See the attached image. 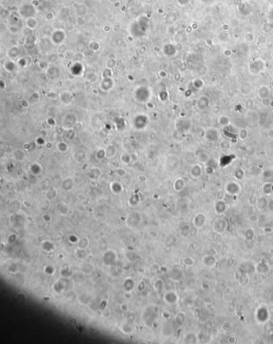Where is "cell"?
I'll return each mask as SVG.
<instances>
[{
  "label": "cell",
  "instance_id": "obj_1",
  "mask_svg": "<svg viewBox=\"0 0 273 344\" xmlns=\"http://www.w3.org/2000/svg\"><path fill=\"white\" fill-rule=\"evenodd\" d=\"M220 136H221V134L219 133V131L218 130V128L211 127L205 130L204 138L207 141L212 143V142L218 141L219 138H220Z\"/></svg>",
  "mask_w": 273,
  "mask_h": 344
},
{
  "label": "cell",
  "instance_id": "obj_2",
  "mask_svg": "<svg viewBox=\"0 0 273 344\" xmlns=\"http://www.w3.org/2000/svg\"><path fill=\"white\" fill-rule=\"evenodd\" d=\"M196 107L199 111H204L206 110L209 106V99L207 98V96L203 95L200 96L199 98L197 100V103H196Z\"/></svg>",
  "mask_w": 273,
  "mask_h": 344
},
{
  "label": "cell",
  "instance_id": "obj_3",
  "mask_svg": "<svg viewBox=\"0 0 273 344\" xmlns=\"http://www.w3.org/2000/svg\"><path fill=\"white\" fill-rule=\"evenodd\" d=\"M218 124L219 125H220L222 128H224L226 127V126L230 125L231 124L230 117L226 116V115H221V116H219L218 118Z\"/></svg>",
  "mask_w": 273,
  "mask_h": 344
},
{
  "label": "cell",
  "instance_id": "obj_4",
  "mask_svg": "<svg viewBox=\"0 0 273 344\" xmlns=\"http://www.w3.org/2000/svg\"><path fill=\"white\" fill-rule=\"evenodd\" d=\"M270 95V91L266 86H262L258 91V96L261 100L264 98H268Z\"/></svg>",
  "mask_w": 273,
  "mask_h": 344
},
{
  "label": "cell",
  "instance_id": "obj_5",
  "mask_svg": "<svg viewBox=\"0 0 273 344\" xmlns=\"http://www.w3.org/2000/svg\"><path fill=\"white\" fill-rule=\"evenodd\" d=\"M237 136H238V139L239 140L244 141L245 140H247V136H248V131L246 128H241L237 133Z\"/></svg>",
  "mask_w": 273,
  "mask_h": 344
},
{
  "label": "cell",
  "instance_id": "obj_6",
  "mask_svg": "<svg viewBox=\"0 0 273 344\" xmlns=\"http://www.w3.org/2000/svg\"><path fill=\"white\" fill-rule=\"evenodd\" d=\"M198 157L199 161H200L201 162L205 163V162L209 160V158H210V155L207 153V152H205V151H200V152H199Z\"/></svg>",
  "mask_w": 273,
  "mask_h": 344
},
{
  "label": "cell",
  "instance_id": "obj_7",
  "mask_svg": "<svg viewBox=\"0 0 273 344\" xmlns=\"http://www.w3.org/2000/svg\"><path fill=\"white\" fill-rule=\"evenodd\" d=\"M244 107L248 111H252V110L254 109V108H255V101H254V100L252 98L247 99L244 103Z\"/></svg>",
  "mask_w": 273,
  "mask_h": 344
},
{
  "label": "cell",
  "instance_id": "obj_8",
  "mask_svg": "<svg viewBox=\"0 0 273 344\" xmlns=\"http://www.w3.org/2000/svg\"><path fill=\"white\" fill-rule=\"evenodd\" d=\"M220 148H224V149H228V148H231L230 142L227 141L226 140H223V141L220 143Z\"/></svg>",
  "mask_w": 273,
  "mask_h": 344
},
{
  "label": "cell",
  "instance_id": "obj_9",
  "mask_svg": "<svg viewBox=\"0 0 273 344\" xmlns=\"http://www.w3.org/2000/svg\"><path fill=\"white\" fill-rule=\"evenodd\" d=\"M271 102H272V100L269 98H264L261 100L262 105L264 106V107H270Z\"/></svg>",
  "mask_w": 273,
  "mask_h": 344
},
{
  "label": "cell",
  "instance_id": "obj_10",
  "mask_svg": "<svg viewBox=\"0 0 273 344\" xmlns=\"http://www.w3.org/2000/svg\"><path fill=\"white\" fill-rule=\"evenodd\" d=\"M267 137L269 140H273V128H272L267 131Z\"/></svg>",
  "mask_w": 273,
  "mask_h": 344
},
{
  "label": "cell",
  "instance_id": "obj_11",
  "mask_svg": "<svg viewBox=\"0 0 273 344\" xmlns=\"http://www.w3.org/2000/svg\"><path fill=\"white\" fill-rule=\"evenodd\" d=\"M270 107L272 108H273V100H272V102H271V104H270Z\"/></svg>",
  "mask_w": 273,
  "mask_h": 344
}]
</instances>
